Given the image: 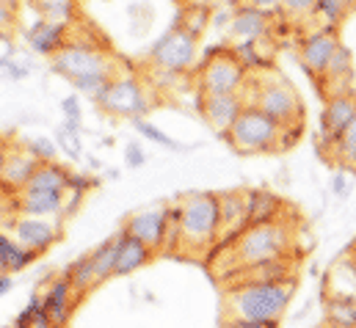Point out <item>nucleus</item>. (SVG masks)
I'll return each mask as SVG.
<instances>
[{"instance_id":"34","label":"nucleus","mask_w":356,"mask_h":328,"mask_svg":"<svg viewBox=\"0 0 356 328\" xmlns=\"http://www.w3.org/2000/svg\"><path fill=\"white\" fill-rule=\"evenodd\" d=\"M207 19H210V8H202V6H185V11H182V17H179V28H185L196 42H199V36L204 33V28H207Z\"/></svg>"},{"instance_id":"30","label":"nucleus","mask_w":356,"mask_h":328,"mask_svg":"<svg viewBox=\"0 0 356 328\" xmlns=\"http://www.w3.org/2000/svg\"><path fill=\"white\" fill-rule=\"evenodd\" d=\"M28 3L47 22H64V25H70L78 17V0H28Z\"/></svg>"},{"instance_id":"45","label":"nucleus","mask_w":356,"mask_h":328,"mask_svg":"<svg viewBox=\"0 0 356 328\" xmlns=\"http://www.w3.org/2000/svg\"><path fill=\"white\" fill-rule=\"evenodd\" d=\"M334 190H337L340 196H346V193H348V182H346V168L340 171V177H337V182H334Z\"/></svg>"},{"instance_id":"47","label":"nucleus","mask_w":356,"mask_h":328,"mask_svg":"<svg viewBox=\"0 0 356 328\" xmlns=\"http://www.w3.org/2000/svg\"><path fill=\"white\" fill-rule=\"evenodd\" d=\"M188 6H202V8H210V0H188Z\"/></svg>"},{"instance_id":"18","label":"nucleus","mask_w":356,"mask_h":328,"mask_svg":"<svg viewBox=\"0 0 356 328\" xmlns=\"http://www.w3.org/2000/svg\"><path fill=\"white\" fill-rule=\"evenodd\" d=\"M318 91L323 94V99H332V97H340V94H348L354 91V58H351V50L346 44L337 47V53L332 56L329 67L323 69L321 81L315 83Z\"/></svg>"},{"instance_id":"10","label":"nucleus","mask_w":356,"mask_h":328,"mask_svg":"<svg viewBox=\"0 0 356 328\" xmlns=\"http://www.w3.org/2000/svg\"><path fill=\"white\" fill-rule=\"evenodd\" d=\"M340 44H343V42H340V33H337V28H332V25H326V28H321V31H312V33H307V36L301 39V44H298V58H301V67L307 69V75L315 83L321 81L323 69L329 67V61H332V56L337 53Z\"/></svg>"},{"instance_id":"23","label":"nucleus","mask_w":356,"mask_h":328,"mask_svg":"<svg viewBox=\"0 0 356 328\" xmlns=\"http://www.w3.org/2000/svg\"><path fill=\"white\" fill-rule=\"evenodd\" d=\"M70 39H72V33H70V25H64V22H47V19H42L39 25H33L28 31L31 47L39 56H50V58H56L67 47Z\"/></svg>"},{"instance_id":"20","label":"nucleus","mask_w":356,"mask_h":328,"mask_svg":"<svg viewBox=\"0 0 356 328\" xmlns=\"http://www.w3.org/2000/svg\"><path fill=\"white\" fill-rule=\"evenodd\" d=\"M155 259L152 248H147L141 240H136L133 235H127L124 229L116 232V265H113V276H130L141 268H147Z\"/></svg>"},{"instance_id":"8","label":"nucleus","mask_w":356,"mask_h":328,"mask_svg":"<svg viewBox=\"0 0 356 328\" xmlns=\"http://www.w3.org/2000/svg\"><path fill=\"white\" fill-rule=\"evenodd\" d=\"M249 69L235 50H213L196 72V91L202 94H235L243 88Z\"/></svg>"},{"instance_id":"3","label":"nucleus","mask_w":356,"mask_h":328,"mask_svg":"<svg viewBox=\"0 0 356 328\" xmlns=\"http://www.w3.org/2000/svg\"><path fill=\"white\" fill-rule=\"evenodd\" d=\"M296 284H263V281H243L229 284L224 293V315L227 320H249L279 326Z\"/></svg>"},{"instance_id":"9","label":"nucleus","mask_w":356,"mask_h":328,"mask_svg":"<svg viewBox=\"0 0 356 328\" xmlns=\"http://www.w3.org/2000/svg\"><path fill=\"white\" fill-rule=\"evenodd\" d=\"M193 61H196V39L179 25H175L166 36H161L149 50L152 72L179 75V72H188Z\"/></svg>"},{"instance_id":"25","label":"nucleus","mask_w":356,"mask_h":328,"mask_svg":"<svg viewBox=\"0 0 356 328\" xmlns=\"http://www.w3.org/2000/svg\"><path fill=\"white\" fill-rule=\"evenodd\" d=\"M33 262H36L33 251H28L17 238H8L6 232H0V268H3V273L14 276V273L31 268Z\"/></svg>"},{"instance_id":"43","label":"nucleus","mask_w":356,"mask_h":328,"mask_svg":"<svg viewBox=\"0 0 356 328\" xmlns=\"http://www.w3.org/2000/svg\"><path fill=\"white\" fill-rule=\"evenodd\" d=\"M224 328H279V326H268V323H249V320H227Z\"/></svg>"},{"instance_id":"26","label":"nucleus","mask_w":356,"mask_h":328,"mask_svg":"<svg viewBox=\"0 0 356 328\" xmlns=\"http://www.w3.org/2000/svg\"><path fill=\"white\" fill-rule=\"evenodd\" d=\"M70 179L72 174L67 168H61L58 163H39V168L33 171L31 182L25 190H50V193H67L70 190Z\"/></svg>"},{"instance_id":"14","label":"nucleus","mask_w":356,"mask_h":328,"mask_svg":"<svg viewBox=\"0 0 356 328\" xmlns=\"http://www.w3.org/2000/svg\"><path fill=\"white\" fill-rule=\"evenodd\" d=\"M11 229H14V238L28 248V251H33L36 256L47 254V248H53L61 240V227L56 221H50V218H28V215H19V218H14Z\"/></svg>"},{"instance_id":"48","label":"nucleus","mask_w":356,"mask_h":328,"mask_svg":"<svg viewBox=\"0 0 356 328\" xmlns=\"http://www.w3.org/2000/svg\"><path fill=\"white\" fill-rule=\"evenodd\" d=\"M348 254H351V256H354V259H356V240H354V243H351V248H348Z\"/></svg>"},{"instance_id":"37","label":"nucleus","mask_w":356,"mask_h":328,"mask_svg":"<svg viewBox=\"0 0 356 328\" xmlns=\"http://www.w3.org/2000/svg\"><path fill=\"white\" fill-rule=\"evenodd\" d=\"M136 124V130L141 133V136H147L149 141H155V144H161V147H166V149H177V141H172L163 130H158L155 124H149V122H144V119H138V122H133Z\"/></svg>"},{"instance_id":"38","label":"nucleus","mask_w":356,"mask_h":328,"mask_svg":"<svg viewBox=\"0 0 356 328\" xmlns=\"http://www.w3.org/2000/svg\"><path fill=\"white\" fill-rule=\"evenodd\" d=\"M28 149L42 161V163H56V144L50 138H33Z\"/></svg>"},{"instance_id":"22","label":"nucleus","mask_w":356,"mask_h":328,"mask_svg":"<svg viewBox=\"0 0 356 328\" xmlns=\"http://www.w3.org/2000/svg\"><path fill=\"white\" fill-rule=\"evenodd\" d=\"M323 298H346L356 301V259L351 254L340 256L323 281Z\"/></svg>"},{"instance_id":"42","label":"nucleus","mask_w":356,"mask_h":328,"mask_svg":"<svg viewBox=\"0 0 356 328\" xmlns=\"http://www.w3.org/2000/svg\"><path fill=\"white\" fill-rule=\"evenodd\" d=\"M124 158H127V163L130 165H141L144 163V149H141V147H136V144H127Z\"/></svg>"},{"instance_id":"12","label":"nucleus","mask_w":356,"mask_h":328,"mask_svg":"<svg viewBox=\"0 0 356 328\" xmlns=\"http://www.w3.org/2000/svg\"><path fill=\"white\" fill-rule=\"evenodd\" d=\"M218 210H221V224H218V246H216V251L229 246L249 227V190L218 193Z\"/></svg>"},{"instance_id":"36","label":"nucleus","mask_w":356,"mask_h":328,"mask_svg":"<svg viewBox=\"0 0 356 328\" xmlns=\"http://www.w3.org/2000/svg\"><path fill=\"white\" fill-rule=\"evenodd\" d=\"M166 210H169V215H166V240H163V254L177 256V248H179V215H182L179 202H175V204H166Z\"/></svg>"},{"instance_id":"33","label":"nucleus","mask_w":356,"mask_h":328,"mask_svg":"<svg viewBox=\"0 0 356 328\" xmlns=\"http://www.w3.org/2000/svg\"><path fill=\"white\" fill-rule=\"evenodd\" d=\"M282 17H287L293 25H304L318 17V0H282Z\"/></svg>"},{"instance_id":"41","label":"nucleus","mask_w":356,"mask_h":328,"mask_svg":"<svg viewBox=\"0 0 356 328\" xmlns=\"http://www.w3.org/2000/svg\"><path fill=\"white\" fill-rule=\"evenodd\" d=\"M64 110H67L70 127H78V122H81V108H78V97H70V99H64Z\"/></svg>"},{"instance_id":"15","label":"nucleus","mask_w":356,"mask_h":328,"mask_svg":"<svg viewBox=\"0 0 356 328\" xmlns=\"http://www.w3.org/2000/svg\"><path fill=\"white\" fill-rule=\"evenodd\" d=\"M39 163H42V161H39L28 147L11 144L8 161L3 165V177H0V190L8 193V196H19V193L28 188V182H31L33 171L39 168Z\"/></svg>"},{"instance_id":"44","label":"nucleus","mask_w":356,"mask_h":328,"mask_svg":"<svg viewBox=\"0 0 356 328\" xmlns=\"http://www.w3.org/2000/svg\"><path fill=\"white\" fill-rule=\"evenodd\" d=\"M8 149H11V141L0 138V177H3V165H6V161H8Z\"/></svg>"},{"instance_id":"4","label":"nucleus","mask_w":356,"mask_h":328,"mask_svg":"<svg viewBox=\"0 0 356 328\" xmlns=\"http://www.w3.org/2000/svg\"><path fill=\"white\" fill-rule=\"evenodd\" d=\"M179 248L177 256L185 259H202L204 254H213L218 246V224H221V210H218V193L196 190L185 193L179 199Z\"/></svg>"},{"instance_id":"27","label":"nucleus","mask_w":356,"mask_h":328,"mask_svg":"<svg viewBox=\"0 0 356 328\" xmlns=\"http://www.w3.org/2000/svg\"><path fill=\"white\" fill-rule=\"evenodd\" d=\"M321 152H323L332 163L340 165V168L356 171V119L340 133L337 141H332L329 147H321Z\"/></svg>"},{"instance_id":"31","label":"nucleus","mask_w":356,"mask_h":328,"mask_svg":"<svg viewBox=\"0 0 356 328\" xmlns=\"http://www.w3.org/2000/svg\"><path fill=\"white\" fill-rule=\"evenodd\" d=\"M14 328H53V320H50V315H47V309H44L39 293H36V295L25 304V309L17 315Z\"/></svg>"},{"instance_id":"6","label":"nucleus","mask_w":356,"mask_h":328,"mask_svg":"<svg viewBox=\"0 0 356 328\" xmlns=\"http://www.w3.org/2000/svg\"><path fill=\"white\" fill-rule=\"evenodd\" d=\"M298 136L282 130L273 119H268L263 110L246 105L241 119L227 133V144L238 155H279L296 144Z\"/></svg>"},{"instance_id":"24","label":"nucleus","mask_w":356,"mask_h":328,"mask_svg":"<svg viewBox=\"0 0 356 328\" xmlns=\"http://www.w3.org/2000/svg\"><path fill=\"white\" fill-rule=\"evenodd\" d=\"M287 215V204L270 190H249V227L268 224Z\"/></svg>"},{"instance_id":"16","label":"nucleus","mask_w":356,"mask_h":328,"mask_svg":"<svg viewBox=\"0 0 356 328\" xmlns=\"http://www.w3.org/2000/svg\"><path fill=\"white\" fill-rule=\"evenodd\" d=\"M39 295H42V304H44V309H47L50 320H53V328L70 326V318H72V312H75L78 295H75V290H72V284H70L67 273H64V276L50 279V281H47V287H44Z\"/></svg>"},{"instance_id":"29","label":"nucleus","mask_w":356,"mask_h":328,"mask_svg":"<svg viewBox=\"0 0 356 328\" xmlns=\"http://www.w3.org/2000/svg\"><path fill=\"white\" fill-rule=\"evenodd\" d=\"M67 279L75 290L78 298H83L86 293H91L97 284V273H94V262H91V254H83L81 259H75L70 268H67Z\"/></svg>"},{"instance_id":"17","label":"nucleus","mask_w":356,"mask_h":328,"mask_svg":"<svg viewBox=\"0 0 356 328\" xmlns=\"http://www.w3.org/2000/svg\"><path fill=\"white\" fill-rule=\"evenodd\" d=\"M356 119V94H340L326 99V108L321 113V147H329L340 138V133Z\"/></svg>"},{"instance_id":"49","label":"nucleus","mask_w":356,"mask_h":328,"mask_svg":"<svg viewBox=\"0 0 356 328\" xmlns=\"http://www.w3.org/2000/svg\"><path fill=\"white\" fill-rule=\"evenodd\" d=\"M0 273H3V268H0Z\"/></svg>"},{"instance_id":"19","label":"nucleus","mask_w":356,"mask_h":328,"mask_svg":"<svg viewBox=\"0 0 356 328\" xmlns=\"http://www.w3.org/2000/svg\"><path fill=\"white\" fill-rule=\"evenodd\" d=\"M270 31H273V17H268L263 11H254V8L235 6L227 33H229V39L238 42V47H246V44H254V42L270 36Z\"/></svg>"},{"instance_id":"5","label":"nucleus","mask_w":356,"mask_h":328,"mask_svg":"<svg viewBox=\"0 0 356 328\" xmlns=\"http://www.w3.org/2000/svg\"><path fill=\"white\" fill-rule=\"evenodd\" d=\"M53 69L67 78V81H81V78H89V75H127V64L108 47V44H97L91 42L89 36H75L67 42V47L50 58Z\"/></svg>"},{"instance_id":"32","label":"nucleus","mask_w":356,"mask_h":328,"mask_svg":"<svg viewBox=\"0 0 356 328\" xmlns=\"http://www.w3.org/2000/svg\"><path fill=\"white\" fill-rule=\"evenodd\" d=\"M91 262H94L97 284H102V281H108L113 276V265H116V235L111 240H105L99 248L91 251Z\"/></svg>"},{"instance_id":"11","label":"nucleus","mask_w":356,"mask_h":328,"mask_svg":"<svg viewBox=\"0 0 356 328\" xmlns=\"http://www.w3.org/2000/svg\"><path fill=\"white\" fill-rule=\"evenodd\" d=\"M246 110V97L243 91L235 94H202L199 97V113L207 122V127L218 136L227 138V133L232 130V124L241 119V113Z\"/></svg>"},{"instance_id":"21","label":"nucleus","mask_w":356,"mask_h":328,"mask_svg":"<svg viewBox=\"0 0 356 328\" xmlns=\"http://www.w3.org/2000/svg\"><path fill=\"white\" fill-rule=\"evenodd\" d=\"M67 193H50V190H22L17 196V213L28 218H56L64 215Z\"/></svg>"},{"instance_id":"40","label":"nucleus","mask_w":356,"mask_h":328,"mask_svg":"<svg viewBox=\"0 0 356 328\" xmlns=\"http://www.w3.org/2000/svg\"><path fill=\"white\" fill-rule=\"evenodd\" d=\"M14 17H17V6H14V0H0V31L8 28V25L14 22Z\"/></svg>"},{"instance_id":"35","label":"nucleus","mask_w":356,"mask_h":328,"mask_svg":"<svg viewBox=\"0 0 356 328\" xmlns=\"http://www.w3.org/2000/svg\"><path fill=\"white\" fill-rule=\"evenodd\" d=\"M356 8V0H318V14L326 19V25H332V28H337L343 19H346V14Z\"/></svg>"},{"instance_id":"1","label":"nucleus","mask_w":356,"mask_h":328,"mask_svg":"<svg viewBox=\"0 0 356 328\" xmlns=\"http://www.w3.org/2000/svg\"><path fill=\"white\" fill-rule=\"evenodd\" d=\"M216 256L221 259V265H216L213 273L224 281L243 268L296 256V227L290 224L287 215L279 221H268V224H252L229 246H224V254H216Z\"/></svg>"},{"instance_id":"28","label":"nucleus","mask_w":356,"mask_h":328,"mask_svg":"<svg viewBox=\"0 0 356 328\" xmlns=\"http://www.w3.org/2000/svg\"><path fill=\"white\" fill-rule=\"evenodd\" d=\"M323 320L326 328H356V301L323 298Z\"/></svg>"},{"instance_id":"2","label":"nucleus","mask_w":356,"mask_h":328,"mask_svg":"<svg viewBox=\"0 0 356 328\" xmlns=\"http://www.w3.org/2000/svg\"><path fill=\"white\" fill-rule=\"evenodd\" d=\"M243 97L246 105L263 110L268 119H273L282 130L301 136L307 124V108L296 91V85L279 72H249L243 83Z\"/></svg>"},{"instance_id":"7","label":"nucleus","mask_w":356,"mask_h":328,"mask_svg":"<svg viewBox=\"0 0 356 328\" xmlns=\"http://www.w3.org/2000/svg\"><path fill=\"white\" fill-rule=\"evenodd\" d=\"M94 102L108 116L138 122L141 116H147L155 108V91L149 85H144L133 72H127V75L116 78L113 83H108V88Z\"/></svg>"},{"instance_id":"39","label":"nucleus","mask_w":356,"mask_h":328,"mask_svg":"<svg viewBox=\"0 0 356 328\" xmlns=\"http://www.w3.org/2000/svg\"><path fill=\"white\" fill-rule=\"evenodd\" d=\"M235 6L263 11L268 17H279V14H282V0H235Z\"/></svg>"},{"instance_id":"13","label":"nucleus","mask_w":356,"mask_h":328,"mask_svg":"<svg viewBox=\"0 0 356 328\" xmlns=\"http://www.w3.org/2000/svg\"><path fill=\"white\" fill-rule=\"evenodd\" d=\"M166 204L161 207H149V210H138L124 221V232L133 235L136 240H141L147 248H152V254H163V240H166Z\"/></svg>"},{"instance_id":"46","label":"nucleus","mask_w":356,"mask_h":328,"mask_svg":"<svg viewBox=\"0 0 356 328\" xmlns=\"http://www.w3.org/2000/svg\"><path fill=\"white\" fill-rule=\"evenodd\" d=\"M11 287H14V281H11V276H8V273H0V295H6V293H11Z\"/></svg>"}]
</instances>
